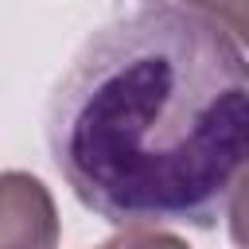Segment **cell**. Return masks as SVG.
I'll list each match as a JSON object with an SVG mask.
<instances>
[{
	"label": "cell",
	"mask_w": 249,
	"mask_h": 249,
	"mask_svg": "<svg viewBox=\"0 0 249 249\" xmlns=\"http://www.w3.org/2000/svg\"><path fill=\"white\" fill-rule=\"evenodd\" d=\"M58 210L43 179L0 175V249H58Z\"/></svg>",
	"instance_id": "2"
},
{
	"label": "cell",
	"mask_w": 249,
	"mask_h": 249,
	"mask_svg": "<svg viewBox=\"0 0 249 249\" xmlns=\"http://www.w3.org/2000/svg\"><path fill=\"white\" fill-rule=\"evenodd\" d=\"M237 43H245L249 47V4H202Z\"/></svg>",
	"instance_id": "5"
},
{
	"label": "cell",
	"mask_w": 249,
	"mask_h": 249,
	"mask_svg": "<svg viewBox=\"0 0 249 249\" xmlns=\"http://www.w3.org/2000/svg\"><path fill=\"white\" fill-rule=\"evenodd\" d=\"M97 249H191V245L167 230H121Z\"/></svg>",
	"instance_id": "4"
},
{
	"label": "cell",
	"mask_w": 249,
	"mask_h": 249,
	"mask_svg": "<svg viewBox=\"0 0 249 249\" xmlns=\"http://www.w3.org/2000/svg\"><path fill=\"white\" fill-rule=\"evenodd\" d=\"M47 148L109 226L210 230L249 167V58L202 4L124 8L54 82Z\"/></svg>",
	"instance_id": "1"
},
{
	"label": "cell",
	"mask_w": 249,
	"mask_h": 249,
	"mask_svg": "<svg viewBox=\"0 0 249 249\" xmlns=\"http://www.w3.org/2000/svg\"><path fill=\"white\" fill-rule=\"evenodd\" d=\"M226 226H230V241L237 249H249V167L241 171V179L230 191L226 202Z\"/></svg>",
	"instance_id": "3"
}]
</instances>
